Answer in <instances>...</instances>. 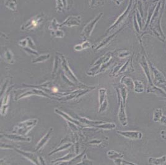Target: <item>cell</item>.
<instances>
[{"mask_svg":"<svg viewBox=\"0 0 166 165\" xmlns=\"http://www.w3.org/2000/svg\"><path fill=\"white\" fill-rule=\"evenodd\" d=\"M36 123L37 120L35 119L22 122L21 123H19L17 127H15L14 132L18 134L25 135L30 130V129H32L36 124Z\"/></svg>","mask_w":166,"mask_h":165,"instance_id":"1","label":"cell"},{"mask_svg":"<svg viewBox=\"0 0 166 165\" xmlns=\"http://www.w3.org/2000/svg\"><path fill=\"white\" fill-rule=\"evenodd\" d=\"M117 133L130 139H141L143 137L141 132L138 131H117Z\"/></svg>","mask_w":166,"mask_h":165,"instance_id":"2","label":"cell"},{"mask_svg":"<svg viewBox=\"0 0 166 165\" xmlns=\"http://www.w3.org/2000/svg\"><path fill=\"white\" fill-rule=\"evenodd\" d=\"M119 119L122 124L123 126L127 125V121L125 111V104L121 101V104H120V112H119Z\"/></svg>","mask_w":166,"mask_h":165,"instance_id":"3","label":"cell"},{"mask_svg":"<svg viewBox=\"0 0 166 165\" xmlns=\"http://www.w3.org/2000/svg\"><path fill=\"white\" fill-rule=\"evenodd\" d=\"M152 70L153 71L154 76V78H155V81L156 83L157 84L165 83V80L163 74H162L159 71L157 70V69L153 68V67H152Z\"/></svg>","mask_w":166,"mask_h":165,"instance_id":"4","label":"cell"},{"mask_svg":"<svg viewBox=\"0 0 166 165\" xmlns=\"http://www.w3.org/2000/svg\"><path fill=\"white\" fill-rule=\"evenodd\" d=\"M166 162V155H164L161 158H154L151 157L149 158V163L150 164L162 165Z\"/></svg>","mask_w":166,"mask_h":165,"instance_id":"5","label":"cell"},{"mask_svg":"<svg viewBox=\"0 0 166 165\" xmlns=\"http://www.w3.org/2000/svg\"><path fill=\"white\" fill-rule=\"evenodd\" d=\"M135 83V91L137 93H141L144 91V85L143 82L139 80H136L134 81Z\"/></svg>","mask_w":166,"mask_h":165,"instance_id":"6","label":"cell"},{"mask_svg":"<svg viewBox=\"0 0 166 165\" xmlns=\"http://www.w3.org/2000/svg\"><path fill=\"white\" fill-rule=\"evenodd\" d=\"M52 129H50V131L47 133V134L46 135L44 136L43 137L42 139L39 143L38 144V145L37 146V147H36V150H39L42 147H43V146L45 145V144L46 143V142L49 140V138H50V134L52 133Z\"/></svg>","mask_w":166,"mask_h":165,"instance_id":"7","label":"cell"},{"mask_svg":"<svg viewBox=\"0 0 166 165\" xmlns=\"http://www.w3.org/2000/svg\"><path fill=\"white\" fill-rule=\"evenodd\" d=\"M16 150L17 152H18L19 153H21L22 155H23L24 156H25V157H27V158H29V160H32L33 162H34L35 163H37V164H39V162L37 161V158L35 156V155L33 154V153H26V152H24L22 151H20V150H18L16 149Z\"/></svg>","mask_w":166,"mask_h":165,"instance_id":"8","label":"cell"},{"mask_svg":"<svg viewBox=\"0 0 166 165\" xmlns=\"http://www.w3.org/2000/svg\"><path fill=\"white\" fill-rule=\"evenodd\" d=\"M162 116H163V111L161 109H156L154 111V116H153V121L155 122H157L160 121V119Z\"/></svg>","mask_w":166,"mask_h":165,"instance_id":"9","label":"cell"},{"mask_svg":"<svg viewBox=\"0 0 166 165\" xmlns=\"http://www.w3.org/2000/svg\"><path fill=\"white\" fill-rule=\"evenodd\" d=\"M6 137L9 138L10 140H19V141H30L31 139L29 138H23L19 136H17L16 135H6Z\"/></svg>","mask_w":166,"mask_h":165,"instance_id":"10","label":"cell"},{"mask_svg":"<svg viewBox=\"0 0 166 165\" xmlns=\"http://www.w3.org/2000/svg\"><path fill=\"white\" fill-rule=\"evenodd\" d=\"M125 79V80H122V82H124L125 85H126V86L127 88H130L131 89H132L133 88V87H135V85L133 84V81L131 80V78H128V77H124Z\"/></svg>","mask_w":166,"mask_h":165,"instance_id":"11","label":"cell"},{"mask_svg":"<svg viewBox=\"0 0 166 165\" xmlns=\"http://www.w3.org/2000/svg\"><path fill=\"white\" fill-rule=\"evenodd\" d=\"M107 153H108V156H109V158H110L112 160H115L117 158H122V157L123 156V155L121 154V153H118L114 151H110Z\"/></svg>","mask_w":166,"mask_h":165,"instance_id":"12","label":"cell"},{"mask_svg":"<svg viewBox=\"0 0 166 165\" xmlns=\"http://www.w3.org/2000/svg\"><path fill=\"white\" fill-rule=\"evenodd\" d=\"M55 112H57V113L59 114L60 115H62L63 117H64L65 118H66V119L68 120V121H71V122H73V123H76V124H78V125H81V124H80V122H78V121H74V120H73V119L70 118L68 115H67L66 114H64L63 112H61V111H58V110H57V109H56V110H55Z\"/></svg>","mask_w":166,"mask_h":165,"instance_id":"13","label":"cell"},{"mask_svg":"<svg viewBox=\"0 0 166 165\" xmlns=\"http://www.w3.org/2000/svg\"><path fill=\"white\" fill-rule=\"evenodd\" d=\"M80 121L86 123V124H100V123H102V122H94V121H90L89 120L85 118H80Z\"/></svg>","mask_w":166,"mask_h":165,"instance_id":"14","label":"cell"},{"mask_svg":"<svg viewBox=\"0 0 166 165\" xmlns=\"http://www.w3.org/2000/svg\"><path fill=\"white\" fill-rule=\"evenodd\" d=\"M115 163L116 164H135L134 163L128 162L121 159H115Z\"/></svg>","mask_w":166,"mask_h":165,"instance_id":"15","label":"cell"},{"mask_svg":"<svg viewBox=\"0 0 166 165\" xmlns=\"http://www.w3.org/2000/svg\"><path fill=\"white\" fill-rule=\"evenodd\" d=\"M121 94H122V97H123V103L125 104V101H126L127 97V91L125 88H122L121 89Z\"/></svg>","mask_w":166,"mask_h":165,"instance_id":"16","label":"cell"},{"mask_svg":"<svg viewBox=\"0 0 166 165\" xmlns=\"http://www.w3.org/2000/svg\"><path fill=\"white\" fill-rule=\"evenodd\" d=\"M159 122H161V123H163V124H166V115H163V116H162L161 119H160Z\"/></svg>","mask_w":166,"mask_h":165,"instance_id":"17","label":"cell"},{"mask_svg":"<svg viewBox=\"0 0 166 165\" xmlns=\"http://www.w3.org/2000/svg\"><path fill=\"white\" fill-rule=\"evenodd\" d=\"M52 91L54 92V93H55V92H57L58 91V89L56 88H55V87H54V88H52Z\"/></svg>","mask_w":166,"mask_h":165,"instance_id":"18","label":"cell"},{"mask_svg":"<svg viewBox=\"0 0 166 165\" xmlns=\"http://www.w3.org/2000/svg\"><path fill=\"white\" fill-rule=\"evenodd\" d=\"M162 135H165V137H162V138H164V139H165L166 140V134H163V133H161Z\"/></svg>","mask_w":166,"mask_h":165,"instance_id":"19","label":"cell"}]
</instances>
